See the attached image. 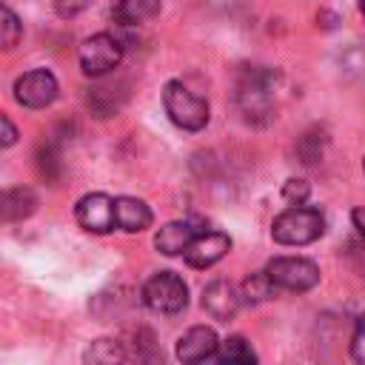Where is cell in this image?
I'll return each instance as SVG.
<instances>
[{"mask_svg": "<svg viewBox=\"0 0 365 365\" xmlns=\"http://www.w3.org/2000/svg\"><path fill=\"white\" fill-rule=\"evenodd\" d=\"M325 231V217L317 208H288L271 222V237L279 245H308Z\"/></svg>", "mask_w": 365, "mask_h": 365, "instance_id": "1", "label": "cell"}, {"mask_svg": "<svg viewBox=\"0 0 365 365\" xmlns=\"http://www.w3.org/2000/svg\"><path fill=\"white\" fill-rule=\"evenodd\" d=\"M163 106L165 114L171 117L174 125L185 128V131H200L208 123V103L202 97H197L194 91H188L182 83L171 80L163 88Z\"/></svg>", "mask_w": 365, "mask_h": 365, "instance_id": "2", "label": "cell"}, {"mask_svg": "<svg viewBox=\"0 0 365 365\" xmlns=\"http://www.w3.org/2000/svg\"><path fill=\"white\" fill-rule=\"evenodd\" d=\"M143 299L157 314H180L188 305V285L174 271H160L143 285Z\"/></svg>", "mask_w": 365, "mask_h": 365, "instance_id": "3", "label": "cell"}, {"mask_svg": "<svg viewBox=\"0 0 365 365\" xmlns=\"http://www.w3.org/2000/svg\"><path fill=\"white\" fill-rule=\"evenodd\" d=\"M265 274L271 277V282L277 288L297 291V294L311 291L319 282V268L311 259H302V257H274L268 262Z\"/></svg>", "mask_w": 365, "mask_h": 365, "instance_id": "4", "label": "cell"}, {"mask_svg": "<svg viewBox=\"0 0 365 365\" xmlns=\"http://www.w3.org/2000/svg\"><path fill=\"white\" fill-rule=\"evenodd\" d=\"M123 60V43L114 37V34H94L88 37L83 46H80V68L88 74V77H100V74H108L111 68H117Z\"/></svg>", "mask_w": 365, "mask_h": 365, "instance_id": "5", "label": "cell"}, {"mask_svg": "<svg viewBox=\"0 0 365 365\" xmlns=\"http://www.w3.org/2000/svg\"><path fill=\"white\" fill-rule=\"evenodd\" d=\"M54 97H57V80L46 68L26 71L14 83V100L26 108H46L54 103Z\"/></svg>", "mask_w": 365, "mask_h": 365, "instance_id": "6", "label": "cell"}, {"mask_svg": "<svg viewBox=\"0 0 365 365\" xmlns=\"http://www.w3.org/2000/svg\"><path fill=\"white\" fill-rule=\"evenodd\" d=\"M117 200H111L108 194H86L80 202H77V208H74V217H77V222L86 228V231H91V234H106V231H111L114 225H117V205H114Z\"/></svg>", "mask_w": 365, "mask_h": 365, "instance_id": "7", "label": "cell"}, {"mask_svg": "<svg viewBox=\"0 0 365 365\" xmlns=\"http://www.w3.org/2000/svg\"><path fill=\"white\" fill-rule=\"evenodd\" d=\"M220 339L211 328L205 325H194L188 328L180 339H177V359L182 365H200V362H208L220 354Z\"/></svg>", "mask_w": 365, "mask_h": 365, "instance_id": "8", "label": "cell"}, {"mask_svg": "<svg viewBox=\"0 0 365 365\" xmlns=\"http://www.w3.org/2000/svg\"><path fill=\"white\" fill-rule=\"evenodd\" d=\"M231 248V237L222 231H202L191 248L185 251V262L191 268H211L214 262H220Z\"/></svg>", "mask_w": 365, "mask_h": 365, "instance_id": "9", "label": "cell"}, {"mask_svg": "<svg viewBox=\"0 0 365 365\" xmlns=\"http://www.w3.org/2000/svg\"><path fill=\"white\" fill-rule=\"evenodd\" d=\"M197 237H200V231H197L188 220H174V222H165V225L154 234V245H157V251L165 254V257H177V254L185 257V251L191 248V242H194Z\"/></svg>", "mask_w": 365, "mask_h": 365, "instance_id": "10", "label": "cell"}, {"mask_svg": "<svg viewBox=\"0 0 365 365\" xmlns=\"http://www.w3.org/2000/svg\"><path fill=\"white\" fill-rule=\"evenodd\" d=\"M240 294L234 291V285L222 282V279H214L205 285L202 291V308L214 317V319H231L240 308Z\"/></svg>", "mask_w": 365, "mask_h": 365, "instance_id": "11", "label": "cell"}, {"mask_svg": "<svg viewBox=\"0 0 365 365\" xmlns=\"http://www.w3.org/2000/svg\"><path fill=\"white\" fill-rule=\"evenodd\" d=\"M114 205H117V228H123L128 234H137V231L148 228L151 220H154L151 208L137 197H117Z\"/></svg>", "mask_w": 365, "mask_h": 365, "instance_id": "12", "label": "cell"}, {"mask_svg": "<svg viewBox=\"0 0 365 365\" xmlns=\"http://www.w3.org/2000/svg\"><path fill=\"white\" fill-rule=\"evenodd\" d=\"M83 365H125V351L117 339H94L83 351Z\"/></svg>", "mask_w": 365, "mask_h": 365, "instance_id": "13", "label": "cell"}, {"mask_svg": "<svg viewBox=\"0 0 365 365\" xmlns=\"http://www.w3.org/2000/svg\"><path fill=\"white\" fill-rule=\"evenodd\" d=\"M37 200L29 188H11L3 194V220L6 222H14V220H23L34 211Z\"/></svg>", "mask_w": 365, "mask_h": 365, "instance_id": "14", "label": "cell"}, {"mask_svg": "<svg viewBox=\"0 0 365 365\" xmlns=\"http://www.w3.org/2000/svg\"><path fill=\"white\" fill-rule=\"evenodd\" d=\"M217 365H257V354L251 351V345L242 336H228L220 345Z\"/></svg>", "mask_w": 365, "mask_h": 365, "instance_id": "15", "label": "cell"}, {"mask_svg": "<svg viewBox=\"0 0 365 365\" xmlns=\"http://www.w3.org/2000/svg\"><path fill=\"white\" fill-rule=\"evenodd\" d=\"M111 14H114L120 23H125V26H131V23H145V20H151L154 14H160V3H154V0H125V3L114 6Z\"/></svg>", "mask_w": 365, "mask_h": 365, "instance_id": "16", "label": "cell"}, {"mask_svg": "<svg viewBox=\"0 0 365 365\" xmlns=\"http://www.w3.org/2000/svg\"><path fill=\"white\" fill-rule=\"evenodd\" d=\"M274 294H277V285L271 282V277H268L265 271L245 277L242 291H240V297H242L245 302H265V299H271Z\"/></svg>", "mask_w": 365, "mask_h": 365, "instance_id": "17", "label": "cell"}, {"mask_svg": "<svg viewBox=\"0 0 365 365\" xmlns=\"http://www.w3.org/2000/svg\"><path fill=\"white\" fill-rule=\"evenodd\" d=\"M20 34H23V26H20L17 14L9 6H0V43H3V48H14Z\"/></svg>", "mask_w": 365, "mask_h": 365, "instance_id": "18", "label": "cell"}, {"mask_svg": "<svg viewBox=\"0 0 365 365\" xmlns=\"http://www.w3.org/2000/svg\"><path fill=\"white\" fill-rule=\"evenodd\" d=\"M308 194H311V185L305 180H299V177H291L282 185V200L291 202L294 208H302V202L308 200Z\"/></svg>", "mask_w": 365, "mask_h": 365, "instance_id": "19", "label": "cell"}, {"mask_svg": "<svg viewBox=\"0 0 365 365\" xmlns=\"http://www.w3.org/2000/svg\"><path fill=\"white\" fill-rule=\"evenodd\" d=\"M0 128H3V134H0V143H3V148L14 145V140H17V128L11 125V120H9L6 114L0 117Z\"/></svg>", "mask_w": 365, "mask_h": 365, "instance_id": "20", "label": "cell"}, {"mask_svg": "<svg viewBox=\"0 0 365 365\" xmlns=\"http://www.w3.org/2000/svg\"><path fill=\"white\" fill-rule=\"evenodd\" d=\"M351 356H354L359 365H365V331H356V334H354V342H351Z\"/></svg>", "mask_w": 365, "mask_h": 365, "instance_id": "21", "label": "cell"}, {"mask_svg": "<svg viewBox=\"0 0 365 365\" xmlns=\"http://www.w3.org/2000/svg\"><path fill=\"white\" fill-rule=\"evenodd\" d=\"M351 220H354V225H356V231L365 237V208H356L354 214H351Z\"/></svg>", "mask_w": 365, "mask_h": 365, "instance_id": "22", "label": "cell"}, {"mask_svg": "<svg viewBox=\"0 0 365 365\" xmlns=\"http://www.w3.org/2000/svg\"><path fill=\"white\" fill-rule=\"evenodd\" d=\"M86 6H57V11L60 14H74V11H83Z\"/></svg>", "mask_w": 365, "mask_h": 365, "instance_id": "23", "label": "cell"}, {"mask_svg": "<svg viewBox=\"0 0 365 365\" xmlns=\"http://www.w3.org/2000/svg\"><path fill=\"white\" fill-rule=\"evenodd\" d=\"M356 331H365V311H362L359 319H356Z\"/></svg>", "mask_w": 365, "mask_h": 365, "instance_id": "24", "label": "cell"}, {"mask_svg": "<svg viewBox=\"0 0 365 365\" xmlns=\"http://www.w3.org/2000/svg\"><path fill=\"white\" fill-rule=\"evenodd\" d=\"M359 11H362V17H365V3H362V6H359Z\"/></svg>", "mask_w": 365, "mask_h": 365, "instance_id": "25", "label": "cell"}, {"mask_svg": "<svg viewBox=\"0 0 365 365\" xmlns=\"http://www.w3.org/2000/svg\"><path fill=\"white\" fill-rule=\"evenodd\" d=\"M200 365H211V359H208V362H200Z\"/></svg>", "mask_w": 365, "mask_h": 365, "instance_id": "26", "label": "cell"}, {"mask_svg": "<svg viewBox=\"0 0 365 365\" xmlns=\"http://www.w3.org/2000/svg\"><path fill=\"white\" fill-rule=\"evenodd\" d=\"M362 168H365V160H362Z\"/></svg>", "mask_w": 365, "mask_h": 365, "instance_id": "27", "label": "cell"}]
</instances>
